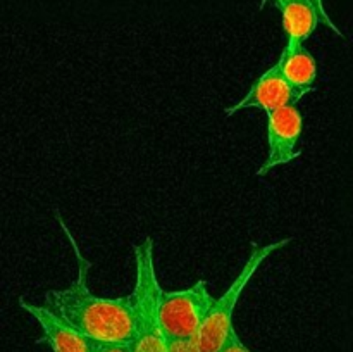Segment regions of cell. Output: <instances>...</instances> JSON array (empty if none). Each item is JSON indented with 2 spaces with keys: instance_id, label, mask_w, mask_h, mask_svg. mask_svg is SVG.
<instances>
[{
  "instance_id": "cell-1",
  "label": "cell",
  "mask_w": 353,
  "mask_h": 352,
  "mask_svg": "<svg viewBox=\"0 0 353 352\" xmlns=\"http://www.w3.org/2000/svg\"><path fill=\"white\" fill-rule=\"evenodd\" d=\"M55 216L74 251L78 276L65 289L48 290L45 293V306L90 340L131 344L137 333V309L133 293L123 297L95 295L88 286L92 262L81 254L78 242L74 240L59 213H55Z\"/></svg>"
},
{
  "instance_id": "cell-2",
  "label": "cell",
  "mask_w": 353,
  "mask_h": 352,
  "mask_svg": "<svg viewBox=\"0 0 353 352\" xmlns=\"http://www.w3.org/2000/svg\"><path fill=\"white\" fill-rule=\"evenodd\" d=\"M134 286L133 300L137 309V333L133 352H168V338L159 320V300L162 286L155 266V245L150 237L133 247Z\"/></svg>"
},
{
  "instance_id": "cell-3",
  "label": "cell",
  "mask_w": 353,
  "mask_h": 352,
  "mask_svg": "<svg viewBox=\"0 0 353 352\" xmlns=\"http://www.w3.org/2000/svg\"><path fill=\"white\" fill-rule=\"evenodd\" d=\"M288 244H292V238H283V240L269 242V244H252V251L245 261L243 268L234 276L226 292L219 299L214 300V306L210 307L205 321L193 338L195 344L199 345L200 352H219L224 347L231 331L234 330L233 314L241 293L245 292V289L252 282L262 262Z\"/></svg>"
},
{
  "instance_id": "cell-4",
  "label": "cell",
  "mask_w": 353,
  "mask_h": 352,
  "mask_svg": "<svg viewBox=\"0 0 353 352\" xmlns=\"http://www.w3.org/2000/svg\"><path fill=\"white\" fill-rule=\"evenodd\" d=\"M205 280L181 290H164L159 300V320L165 338H195L214 306Z\"/></svg>"
},
{
  "instance_id": "cell-5",
  "label": "cell",
  "mask_w": 353,
  "mask_h": 352,
  "mask_svg": "<svg viewBox=\"0 0 353 352\" xmlns=\"http://www.w3.org/2000/svg\"><path fill=\"white\" fill-rule=\"evenodd\" d=\"M303 133V116L299 106L283 107L268 114V157L259 168L257 176L290 164L302 155L299 148Z\"/></svg>"
},
{
  "instance_id": "cell-6",
  "label": "cell",
  "mask_w": 353,
  "mask_h": 352,
  "mask_svg": "<svg viewBox=\"0 0 353 352\" xmlns=\"http://www.w3.org/2000/svg\"><path fill=\"white\" fill-rule=\"evenodd\" d=\"M300 97L296 95L295 90L292 88L285 76L281 75L278 66H271L265 69L248 88V92L238 100L233 106L226 107L224 114L228 117L234 116L236 113H241L245 109H261L265 114L272 110L283 109V107L299 104Z\"/></svg>"
},
{
  "instance_id": "cell-7",
  "label": "cell",
  "mask_w": 353,
  "mask_h": 352,
  "mask_svg": "<svg viewBox=\"0 0 353 352\" xmlns=\"http://www.w3.org/2000/svg\"><path fill=\"white\" fill-rule=\"evenodd\" d=\"M19 306L40 324L41 338L38 342H43L52 352H90V338L79 333L78 330L65 323L61 316L48 309L47 306H37L33 302L19 299Z\"/></svg>"
},
{
  "instance_id": "cell-8",
  "label": "cell",
  "mask_w": 353,
  "mask_h": 352,
  "mask_svg": "<svg viewBox=\"0 0 353 352\" xmlns=\"http://www.w3.org/2000/svg\"><path fill=\"white\" fill-rule=\"evenodd\" d=\"M276 7L281 12L286 43H305L319 24L331 28L334 33L343 37V33L334 26L333 21L324 17L316 3L310 0H292V2L279 3Z\"/></svg>"
},
{
  "instance_id": "cell-9",
  "label": "cell",
  "mask_w": 353,
  "mask_h": 352,
  "mask_svg": "<svg viewBox=\"0 0 353 352\" xmlns=\"http://www.w3.org/2000/svg\"><path fill=\"white\" fill-rule=\"evenodd\" d=\"M276 66L300 99L316 90L317 61L305 43H286Z\"/></svg>"
},
{
  "instance_id": "cell-10",
  "label": "cell",
  "mask_w": 353,
  "mask_h": 352,
  "mask_svg": "<svg viewBox=\"0 0 353 352\" xmlns=\"http://www.w3.org/2000/svg\"><path fill=\"white\" fill-rule=\"evenodd\" d=\"M168 352H200L193 338H168Z\"/></svg>"
},
{
  "instance_id": "cell-11",
  "label": "cell",
  "mask_w": 353,
  "mask_h": 352,
  "mask_svg": "<svg viewBox=\"0 0 353 352\" xmlns=\"http://www.w3.org/2000/svg\"><path fill=\"white\" fill-rule=\"evenodd\" d=\"M90 352H133L131 344H110V342H90Z\"/></svg>"
},
{
  "instance_id": "cell-12",
  "label": "cell",
  "mask_w": 353,
  "mask_h": 352,
  "mask_svg": "<svg viewBox=\"0 0 353 352\" xmlns=\"http://www.w3.org/2000/svg\"><path fill=\"white\" fill-rule=\"evenodd\" d=\"M219 352H252V351L243 344V342H241V338L238 337L236 330H233L231 331L230 338L226 340V344H224V347L221 349Z\"/></svg>"
},
{
  "instance_id": "cell-13",
  "label": "cell",
  "mask_w": 353,
  "mask_h": 352,
  "mask_svg": "<svg viewBox=\"0 0 353 352\" xmlns=\"http://www.w3.org/2000/svg\"><path fill=\"white\" fill-rule=\"evenodd\" d=\"M285 2H292V0H274V3L276 6H279V3H285ZM310 2H314L317 6V9L321 10V14H323L324 17H327V19H330V16H327V12H326V9H324V2L323 0H310Z\"/></svg>"
}]
</instances>
